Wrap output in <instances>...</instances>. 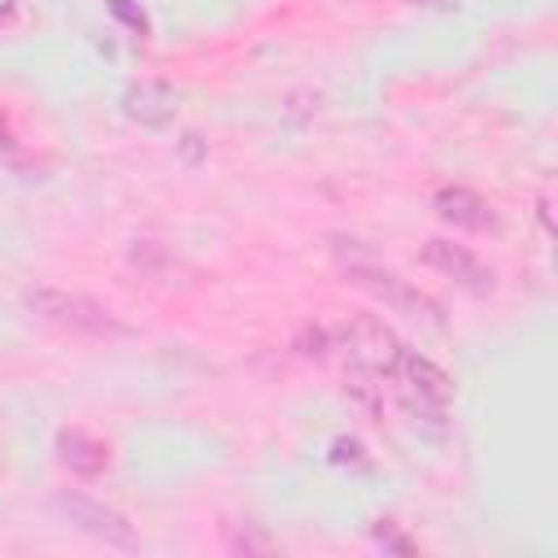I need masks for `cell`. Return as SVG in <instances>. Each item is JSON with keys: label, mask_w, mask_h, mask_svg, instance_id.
<instances>
[{"label": "cell", "mask_w": 558, "mask_h": 558, "mask_svg": "<svg viewBox=\"0 0 558 558\" xmlns=\"http://www.w3.org/2000/svg\"><path fill=\"white\" fill-rule=\"evenodd\" d=\"M397 371L410 379V388L418 392V397H427V401H436V405H445V397H449V379L427 362V357H418V353H410V349H401V357H397ZM392 371V375H397Z\"/></svg>", "instance_id": "9c48e42d"}, {"label": "cell", "mask_w": 558, "mask_h": 558, "mask_svg": "<svg viewBox=\"0 0 558 558\" xmlns=\"http://www.w3.org/2000/svg\"><path fill=\"white\" fill-rule=\"evenodd\" d=\"M122 105L135 122H148V126H161L174 118V92L166 83H135V87H126Z\"/></svg>", "instance_id": "52a82bcc"}, {"label": "cell", "mask_w": 558, "mask_h": 558, "mask_svg": "<svg viewBox=\"0 0 558 558\" xmlns=\"http://www.w3.org/2000/svg\"><path fill=\"white\" fill-rule=\"evenodd\" d=\"M57 510H61V519H65L70 527H78L83 536H96V541H105V545H113V549H140V545H144L140 532H135V523H131L122 510H113V506H105V501H96V497L57 493Z\"/></svg>", "instance_id": "7a4b0ae2"}, {"label": "cell", "mask_w": 558, "mask_h": 558, "mask_svg": "<svg viewBox=\"0 0 558 558\" xmlns=\"http://www.w3.org/2000/svg\"><path fill=\"white\" fill-rule=\"evenodd\" d=\"M344 336H349V349L366 362V366H375V371H384V375H392L397 371V357H401V340L379 323V318H371V314H362V318H353L349 327H344Z\"/></svg>", "instance_id": "5b68a950"}, {"label": "cell", "mask_w": 558, "mask_h": 558, "mask_svg": "<svg viewBox=\"0 0 558 558\" xmlns=\"http://www.w3.org/2000/svg\"><path fill=\"white\" fill-rule=\"evenodd\" d=\"M375 541H379V545H392V549H410V541H405V536H397L388 523H379V527H375Z\"/></svg>", "instance_id": "7c38bea8"}, {"label": "cell", "mask_w": 558, "mask_h": 558, "mask_svg": "<svg viewBox=\"0 0 558 558\" xmlns=\"http://www.w3.org/2000/svg\"><path fill=\"white\" fill-rule=\"evenodd\" d=\"M344 275H349L357 288H366L375 301H384L388 310L410 314V318H423V323H436V305H432L418 288H410L397 270H388V266H379V262L353 257V262H344Z\"/></svg>", "instance_id": "3957f363"}, {"label": "cell", "mask_w": 558, "mask_h": 558, "mask_svg": "<svg viewBox=\"0 0 558 558\" xmlns=\"http://www.w3.org/2000/svg\"><path fill=\"white\" fill-rule=\"evenodd\" d=\"M423 262H427L432 270H440L445 279H453L458 288H466V292H488V288H493V270H488L466 244H453V240L432 235V240L423 244Z\"/></svg>", "instance_id": "277c9868"}, {"label": "cell", "mask_w": 558, "mask_h": 558, "mask_svg": "<svg viewBox=\"0 0 558 558\" xmlns=\"http://www.w3.org/2000/svg\"><path fill=\"white\" fill-rule=\"evenodd\" d=\"M57 449H61V462H65L70 471H78V475H100V471L109 466V449H105L100 440L83 436V432H61Z\"/></svg>", "instance_id": "ba28073f"}, {"label": "cell", "mask_w": 558, "mask_h": 558, "mask_svg": "<svg viewBox=\"0 0 558 558\" xmlns=\"http://www.w3.org/2000/svg\"><path fill=\"white\" fill-rule=\"evenodd\" d=\"M331 344H336V340H331V331H327L323 323H310V327H301V331H296V353H301V357L323 362V357L331 353Z\"/></svg>", "instance_id": "30bf717a"}, {"label": "cell", "mask_w": 558, "mask_h": 558, "mask_svg": "<svg viewBox=\"0 0 558 558\" xmlns=\"http://www.w3.org/2000/svg\"><path fill=\"white\" fill-rule=\"evenodd\" d=\"M22 305L39 318V323H52L61 331H78V336H96V340H122L131 336V327L100 301L83 296V292H65V288H26L22 292Z\"/></svg>", "instance_id": "6da1fadb"}, {"label": "cell", "mask_w": 558, "mask_h": 558, "mask_svg": "<svg viewBox=\"0 0 558 558\" xmlns=\"http://www.w3.org/2000/svg\"><path fill=\"white\" fill-rule=\"evenodd\" d=\"M436 214H440L445 222H453V227H466V231L493 227L488 201L475 196V192H466V187H440V192H436Z\"/></svg>", "instance_id": "8992f818"}, {"label": "cell", "mask_w": 558, "mask_h": 558, "mask_svg": "<svg viewBox=\"0 0 558 558\" xmlns=\"http://www.w3.org/2000/svg\"><path fill=\"white\" fill-rule=\"evenodd\" d=\"M349 392L362 401V405H371V410H379V388H375V379L366 375V371H353V379H349Z\"/></svg>", "instance_id": "8fae6325"}]
</instances>
